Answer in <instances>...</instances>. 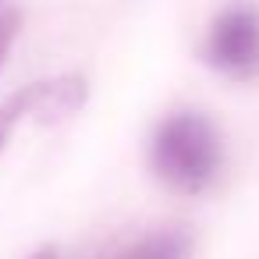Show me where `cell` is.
Here are the masks:
<instances>
[{
    "instance_id": "1",
    "label": "cell",
    "mask_w": 259,
    "mask_h": 259,
    "mask_svg": "<svg viewBox=\"0 0 259 259\" xmlns=\"http://www.w3.org/2000/svg\"><path fill=\"white\" fill-rule=\"evenodd\" d=\"M224 149L213 121L199 110H178L160 121L149 142V163L163 185L174 192L195 195L220 170Z\"/></svg>"
},
{
    "instance_id": "2",
    "label": "cell",
    "mask_w": 259,
    "mask_h": 259,
    "mask_svg": "<svg viewBox=\"0 0 259 259\" xmlns=\"http://www.w3.org/2000/svg\"><path fill=\"white\" fill-rule=\"evenodd\" d=\"M206 64L227 78L259 75V8L234 0L227 4L206 32Z\"/></svg>"
},
{
    "instance_id": "3",
    "label": "cell",
    "mask_w": 259,
    "mask_h": 259,
    "mask_svg": "<svg viewBox=\"0 0 259 259\" xmlns=\"http://www.w3.org/2000/svg\"><path fill=\"white\" fill-rule=\"evenodd\" d=\"M29 89V117L39 124H61L85 107V78L82 75H57L47 82H32Z\"/></svg>"
},
{
    "instance_id": "4",
    "label": "cell",
    "mask_w": 259,
    "mask_h": 259,
    "mask_svg": "<svg viewBox=\"0 0 259 259\" xmlns=\"http://www.w3.org/2000/svg\"><path fill=\"white\" fill-rule=\"evenodd\" d=\"M188 234L185 231H156L142 241H135L132 248H124L117 259H188Z\"/></svg>"
},
{
    "instance_id": "5",
    "label": "cell",
    "mask_w": 259,
    "mask_h": 259,
    "mask_svg": "<svg viewBox=\"0 0 259 259\" xmlns=\"http://www.w3.org/2000/svg\"><path fill=\"white\" fill-rule=\"evenodd\" d=\"M25 117H29V89H18V93H11L4 103H0V156H4V149H8V142H11L15 128H18Z\"/></svg>"
},
{
    "instance_id": "6",
    "label": "cell",
    "mask_w": 259,
    "mask_h": 259,
    "mask_svg": "<svg viewBox=\"0 0 259 259\" xmlns=\"http://www.w3.org/2000/svg\"><path fill=\"white\" fill-rule=\"evenodd\" d=\"M15 36H18V18H15V15H4V18H0V64L8 61Z\"/></svg>"
},
{
    "instance_id": "7",
    "label": "cell",
    "mask_w": 259,
    "mask_h": 259,
    "mask_svg": "<svg viewBox=\"0 0 259 259\" xmlns=\"http://www.w3.org/2000/svg\"><path fill=\"white\" fill-rule=\"evenodd\" d=\"M32 259H57V255H54V252H50V248H43V252H36V255H32Z\"/></svg>"
}]
</instances>
